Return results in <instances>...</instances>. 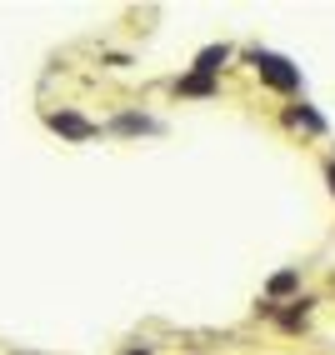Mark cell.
<instances>
[{
  "mask_svg": "<svg viewBox=\"0 0 335 355\" xmlns=\"http://www.w3.org/2000/svg\"><path fill=\"white\" fill-rule=\"evenodd\" d=\"M285 125H300V130H310V135H320V130H325V115L310 110V105H291V110H285Z\"/></svg>",
  "mask_w": 335,
  "mask_h": 355,
  "instance_id": "obj_4",
  "label": "cell"
},
{
  "mask_svg": "<svg viewBox=\"0 0 335 355\" xmlns=\"http://www.w3.org/2000/svg\"><path fill=\"white\" fill-rule=\"evenodd\" d=\"M230 60V45H205V51L196 55V76H205V80H215L221 76V65Z\"/></svg>",
  "mask_w": 335,
  "mask_h": 355,
  "instance_id": "obj_3",
  "label": "cell"
},
{
  "mask_svg": "<svg viewBox=\"0 0 335 355\" xmlns=\"http://www.w3.org/2000/svg\"><path fill=\"white\" fill-rule=\"evenodd\" d=\"M250 65H255L260 80L275 85V90H285V96H295V90H300V65H291L285 55H275V51H250Z\"/></svg>",
  "mask_w": 335,
  "mask_h": 355,
  "instance_id": "obj_1",
  "label": "cell"
},
{
  "mask_svg": "<svg viewBox=\"0 0 335 355\" xmlns=\"http://www.w3.org/2000/svg\"><path fill=\"white\" fill-rule=\"evenodd\" d=\"M110 130H115V135H155L160 121H151V115H121V121H115Z\"/></svg>",
  "mask_w": 335,
  "mask_h": 355,
  "instance_id": "obj_5",
  "label": "cell"
},
{
  "mask_svg": "<svg viewBox=\"0 0 335 355\" xmlns=\"http://www.w3.org/2000/svg\"><path fill=\"white\" fill-rule=\"evenodd\" d=\"M180 96H215V80H205V76H185V80H180Z\"/></svg>",
  "mask_w": 335,
  "mask_h": 355,
  "instance_id": "obj_7",
  "label": "cell"
},
{
  "mask_svg": "<svg viewBox=\"0 0 335 355\" xmlns=\"http://www.w3.org/2000/svg\"><path fill=\"white\" fill-rule=\"evenodd\" d=\"M295 286H300V270H280V275H275V280H270V305H275V300H280V295H291V291H295Z\"/></svg>",
  "mask_w": 335,
  "mask_h": 355,
  "instance_id": "obj_6",
  "label": "cell"
},
{
  "mask_svg": "<svg viewBox=\"0 0 335 355\" xmlns=\"http://www.w3.org/2000/svg\"><path fill=\"white\" fill-rule=\"evenodd\" d=\"M325 180H330V196H335V160L325 165Z\"/></svg>",
  "mask_w": 335,
  "mask_h": 355,
  "instance_id": "obj_8",
  "label": "cell"
},
{
  "mask_svg": "<svg viewBox=\"0 0 335 355\" xmlns=\"http://www.w3.org/2000/svg\"><path fill=\"white\" fill-rule=\"evenodd\" d=\"M51 125H55L60 135H70V140H90V135H101V125H90L85 115H70V110L51 115Z\"/></svg>",
  "mask_w": 335,
  "mask_h": 355,
  "instance_id": "obj_2",
  "label": "cell"
}]
</instances>
